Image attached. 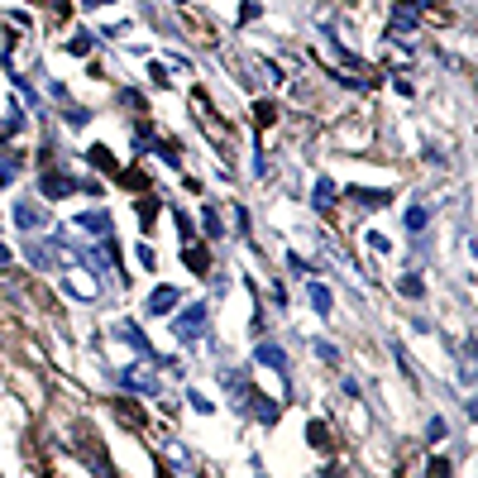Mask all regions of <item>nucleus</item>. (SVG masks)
Returning <instances> with one entry per match:
<instances>
[{
  "mask_svg": "<svg viewBox=\"0 0 478 478\" xmlns=\"http://www.w3.org/2000/svg\"><path fill=\"white\" fill-rule=\"evenodd\" d=\"M153 215H158V201L144 196V201H139V220H144V230H153Z\"/></svg>",
  "mask_w": 478,
  "mask_h": 478,
  "instance_id": "12",
  "label": "nucleus"
},
{
  "mask_svg": "<svg viewBox=\"0 0 478 478\" xmlns=\"http://www.w3.org/2000/svg\"><path fill=\"white\" fill-rule=\"evenodd\" d=\"M149 77L158 81V86H168V81H172V77H168V67H163V62H153V67H149Z\"/></svg>",
  "mask_w": 478,
  "mask_h": 478,
  "instance_id": "19",
  "label": "nucleus"
},
{
  "mask_svg": "<svg viewBox=\"0 0 478 478\" xmlns=\"http://www.w3.org/2000/svg\"><path fill=\"white\" fill-rule=\"evenodd\" d=\"M402 292H407V296H421V278H411V273H407V278H402Z\"/></svg>",
  "mask_w": 478,
  "mask_h": 478,
  "instance_id": "18",
  "label": "nucleus"
},
{
  "mask_svg": "<svg viewBox=\"0 0 478 478\" xmlns=\"http://www.w3.org/2000/svg\"><path fill=\"white\" fill-rule=\"evenodd\" d=\"M177 301H182V296H177V287H158V292L149 296V311H153V316H168Z\"/></svg>",
  "mask_w": 478,
  "mask_h": 478,
  "instance_id": "7",
  "label": "nucleus"
},
{
  "mask_svg": "<svg viewBox=\"0 0 478 478\" xmlns=\"http://www.w3.org/2000/svg\"><path fill=\"white\" fill-rule=\"evenodd\" d=\"M425 220H430V215H425L421 206H411V211H407V230H425Z\"/></svg>",
  "mask_w": 478,
  "mask_h": 478,
  "instance_id": "15",
  "label": "nucleus"
},
{
  "mask_svg": "<svg viewBox=\"0 0 478 478\" xmlns=\"http://www.w3.org/2000/svg\"><path fill=\"white\" fill-rule=\"evenodd\" d=\"M15 225H20V230H43V211H39L29 196H20V201H15Z\"/></svg>",
  "mask_w": 478,
  "mask_h": 478,
  "instance_id": "3",
  "label": "nucleus"
},
{
  "mask_svg": "<svg viewBox=\"0 0 478 478\" xmlns=\"http://www.w3.org/2000/svg\"><path fill=\"white\" fill-rule=\"evenodd\" d=\"M311 301H316V311H330V287L311 282Z\"/></svg>",
  "mask_w": 478,
  "mask_h": 478,
  "instance_id": "13",
  "label": "nucleus"
},
{
  "mask_svg": "<svg viewBox=\"0 0 478 478\" xmlns=\"http://www.w3.org/2000/svg\"><path fill=\"white\" fill-rule=\"evenodd\" d=\"M254 359H259V364H268L273 373H282V383H287V373H292V364H287V354H282L278 345H254Z\"/></svg>",
  "mask_w": 478,
  "mask_h": 478,
  "instance_id": "2",
  "label": "nucleus"
},
{
  "mask_svg": "<svg viewBox=\"0 0 478 478\" xmlns=\"http://www.w3.org/2000/svg\"><path fill=\"white\" fill-rule=\"evenodd\" d=\"M120 383H125L130 392H149V397L158 392V378H153V373H144V369H125V373H120Z\"/></svg>",
  "mask_w": 478,
  "mask_h": 478,
  "instance_id": "4",
  "label": "nucleus"
},
{
  "mask_svg": "<svg viewBox=\"0 0 478 478\" xmlns=\"http://www.w3.org/2000/svg\"><path fill=\"white\" fill-rule=\"evenodd\" d=\"M201 325H206V306H186L182 316L172 320V330H177V340H196V335H201Z\"/></svg>",
  "mask_w": 478,
  "mask_h": 478,
  "instance_id": "1",
  "label": "nucleus"
},
{
  "mask_svg": "<svg viewBox=\"0 0 478 478\" xmlns=\"http://www.w3.org/2000/svg\"><path fill=\"white\" fill-rule=\"evenodd\" d=\"M201 220H206V235H225V230H220V215H215V211H206V215H201Z\"/></svg>",
  "mask_w": 478,
  "mask_h": 478,
  "instance_id": "17",
  "label": "nucleus"
},
{
  "mask_svg": "<svg viewBox=\"0 0 478 478\" xmlns=\"http://www.w3.org/2000/svg\"><path fill=\"white\" fill-rule=\"evenodd\" d=\"M67 287H72L81 301H91V296L101 292V282H91V278H86V273H77V268H67Z\"/></svg>",
  "mask_w": 478,
  "mask_h": 478,
  "instance_id": "6",
  "label": "nucleus"
},
{
  "mask_svg": "<svg viewBox=\"0 0 478 478\" xmlns=\"http://www.w3.org/2000/svg\"><path fill=\"white\" fill-rule=\"evenodd\" d=\"M81 230L96 235V239H110V215L106 211H86V215H81Z\"/></svg>",
  "mask_w": 478,
  "mask_h": 478,
  "instance_id": "8",
  "label": "nucleus"
},
{
  "mask_svg": "<svg viewBox=\"0 0 478 478\" xmlns=\"http://www.w3.org/2000/svg\"><path fill=\"white\" fill-rule=\"evenodd\" d=\"M0 182H15V158L10 153H0Z\"/></svg>",
  "mask_w": 478,
  "mask_h": 478,
  "instance_id": "16",
  "label": "nucleus"
},
{
  "mask_svg": "<svg viewBox=\"0 0 478 478\" xmlns=\"http://www.w3.org/2000/svg\"><path fill=\"white\" fill-rule=\"evenodd\" d=\"M72 191H77V182H72L67 172H48V177H43V196H48V201H62V196H72Z\"/></svg>",
  "mask_w": 478,
  "mask_h": 478,
  "instance_id": "5",
  "label": "nucleus"
},
{
  "mask_svg": "<svg viewBox=\"0 0 478 478\" xmlns=\"http://www.w3.org/2000/svg\"><path fill=\"white\" fill-rule=\"evenodd\" d=\"M120 340H125V345H134V354H139V359H149V340H144V330H139V325L120 320Z\"/></svg>",
  "mask_w": 478,
  "mask_h": 478,
  "instance_id": "9",
  "label": "nucleus"
},
{
  "mask_svg": "<svg viewBox=\"0 0 478 478\" xmlns=\"http://www.w3.org/2000/svg\"><path fill=\"white\" fill-rule=\"evenodd\" d=\"M330 201H335V186L320 177V182H316V206H330Z\"/></svg>",
  "mask_w": 478,
  "mask_h": 478,
  "instance_id": "14",
  "label": "nucleus"
},
{
  "mask_svg": "<svg viewBox=\"0 0 478 478\" xmlns=\"http://www.w3.org/2000/svg\"><path fill=\"white\" fill-rule=\"evenodd\" d=\"M273 115H278V110L268 106V101H259V125H273Z\"/></svg>",
  "mask_w": 478,
  "mask_h": 478,
  "instance_id": "20",
  "label": "nucleus"
},
{
  "mask_svg": "<svg viewBox=\"0 0 478 478\" xmlns=\"http://www.w3.org/2000/svg\"><path fill=\"white\" fill-rule=\"evenodd\" d=\"M186 268L191 273H211V254L206 249H186Z\"/></svg>",
  "mask_w": 478,
  "mask_h": 478,
  "instance_id": "10",
  "label": "nucleus"
},
{
  "mask_svg": "<svg viewBox=\"0 0 478 478\" xmlns=\"http://www.w3.org/2000/svg\"><path fill=\"white\" fill-rule=\"evenodd\" d=\"M86 158L96 163L101 172H115V158H110V153H106V149H101V144H96V149H86Z\"/></svg>",
  "mask_w": 478,
  "mask_h": 478,
  "instance_id": "11",
  "label": "nucleus"
},
{
  "mask_svg": "<svg viewBox=\"0 0 478 478\" xmlns=\"http://www.w3.org/2000/svg\"><path fill=\"white\" fill-rule=\"evenodd\" d=\"M430 478H450V464H445V459H435V464H430Z\"/></svg>",
  "mask_w": 478,
  "mask_h": 478,
  "instance_id": "21",
  "label": "nucleus"
}]
</instances>
